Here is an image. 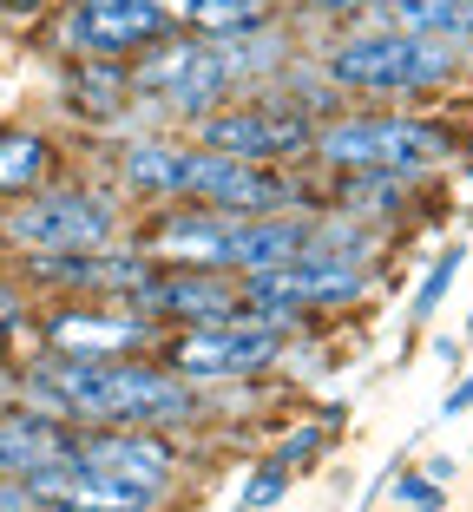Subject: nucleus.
I'll return each instance as SVG.
<instances>
[{
    "label": "nucleus",
    "instance_id": "7ed1b4c3",
    "mask_svg": "<svg viewBox=\"0 0 473 512\" xmlns=\"http://www.w3.org/2000/svg\"><path fill=\"white\" fill-rule=\"evenodd\" d=\"M316 151L336 171H388V178H421V171H441L460 151L454 132L428 119H349L329 125L316 138Z\"/></svg>",
    "mask_w": 473,
    "mask_h": 512
},
{
    "label": "nucleus",
    "instance_id": "20e7f679",
    "mask_svg": "<svg viewBox=\"0 0 473 512\" xmlns=\"http://www.w3.org/2000/svg\"><path fill=\"white\" fill-rule=\"evenodd\" d=\"M112 211L106 197L73 191V184H40V191L14 197V217H7V243L20 250H99L112 243Z\"/></svg>",
    "mask_w": 473,
    "mask_h": 512
},
{
    "label": "nucleus",
    "instance_id": "39448f33",
    "mask_svg": "<svg viewBox=\"0 0 473 512\" xmlns=\"http://www.w3.org/2000/svg\"><path fill=\"white\" fill-rule=\"evenodd\" d=\"M276 355H283V329H270V322H257L244 309V316H230V322H191V335L171 348V375H184V381H244V375H257V368H270Z\"/></svg>",
    "mask_w": 473,
    "mask_h": 512
},
{
    "label": "nucleus",
    "instance_id": "393cba45",
    "mask_svg": "<svg viewBox=\"0 0 473 512\" xmlns=\"http://www.w3.org/2000/svg\"><path fill=\"white\" fill-rule=\"evenodd\" d=\"M316 14H368V7H382V0H309Z\"/></svg>",
    "mask_w": 473,
    "mask_h": 512
},
{
    "label": "nucleus",
    "instance_id": "cd10ccee",
    "mask_svg": "<svg viewBox=\"0 0 473 512\" xmlns=\"http://www.w3.org/2000/svg\"><path fill=\"white\" fill-rule=\"evenodd\" d=\"M467 335H473V316H467Z\"/></svg>",
    "mask_w": 473,
    "mask_h": 512
},
{
    "label": "nucleus",
    "instance_id": "f257e3e1",
    "mask_svg": "<svg viewBox=\"0 0 473 512\" xmlns=\"http://www.w3.org/2000/svg\"><path fill=\"white\" fill-rule=\"evenodd\" d=\"M20 401L53 421H99V427H178L191 414V388L165 368L145 362H73V355H46L27 368Z\"/></svg>",
    "mask_w": 473,
    "mask_h": 512
},
{
    "label": "nucleus",
    "instance_id": "dca6fc26",
    "mask_svg": "<svg viewBox=\"0 0 473 512\" xmlns=\"http://www.w3.org/2000/svg\"><path fill=\"white\" fill-rule=\"evenodd\" d=\"M53 138L33 125H0V197H27L40 184H53Z\"/></svg>",
    "mask_w": 473,
    "mask_h": 512
},
{
    "label": "nucleus",
    "instance_id": "0eeeda50",
    "mask_svg": "<svg viewBox=\"0 0 473 512\" xmlns=\"http://www.w3.org/2000/svg\"><path fill=\"white\" fill-rule=\"evenodd\" d=\"M204 151H224V158H250V165H276V158H303L316 151V125L296 106H217L198 119Z\"/></svg>",
    "mask_w": 473,
    "mask_h": 512
},
{
    "label": "nucleus",
    "instance_id": "412c9836",
    "mask_svg": "<svg viewBox=\"0 0 473 512\" xmlns=\"http://www.w3.org/2000/svg\"><path fill=\"white\" fill-rule=\"evenodd\" d=\"M454 270H460V250H447L441 263H434V270H428V283H421V296H414V316H428L434 302L447 296V283H454Z\"/></svg>",
    "mask_w": 473,
    "mask_h": 512
},
{
    "label": "nucleus",
    "instance_id": "6ab92c4d",
    "mask_svg": "<svg viewBox=\"0 0 473 512\" xmlns=\"http://www.w3.org/2000/svg\"><path fill=\"white\" fill-rule=\"evenodd\" d=\"M66 86H73V106L86 112V119H119L125 112V92H132V79H125V66H112L106 53H92V60H79L73 66V79H66Z\"/></svg>",
    "mask_w": 473,
    "mask_h": 512
},
{
    "label": "nucleus",
    "instance_id": "4468645a",
    "mask_svg": "<svg viewBox=\"0 0 473 512\" xmlns=\"http://www.w3.org/2000/svg\"><path fill=\"white\" fill-rule=\"evenodd\" d=\"M66 453H73V427L66 421L33 414V407L0 414V480H27L33 467H53Z\"/></svg>",
    "mask_w": 473,
    "mask_h": 512
},
{
    "label": "nucleus",
    "instance_id": "6e6552de",
    "mask_svg": "<svg viewBox=\"0 0 473 512\" xmlns=\"http://www.w3.org/2000/svg\"><path fill=\"white\" fill-rule=\"evenodd\" d=\"M171 33V14L158 0H79L66 14V46L79 53H106V60H125V53H145Z\"/></svg>",
    "mask_w": 473,
    "mask_h": 512
},
{
    "label": "nucleus",
    "instance_id": "f03ea898",
    "mask_svg": "<svg viewBox=\"0 0 473 512\" xmlns=\"http://www.w3.org/2000/svg\"><path fill=\"white\" fill-rule=\"evenodd\" d=\"M454 53H460L454 40H414V33H395V27H368L355 40L329 46L322 79L349 92H421L454 73Z\"/></svg>",
    "mask_w": 473,
    "mask_h": 512
},
{
    "label": "nucleus",
    "instance_id": "a211bd4d",
    "mask_svg": "<svg viewBox=\"0 0 473 512\" xmlns=\"http://www.w3.org/2000/svg\"><path fill=\"white\" fill-rule=\"evenodd\" d=\"M217 60H224L230 79H263V73H283V60H290V33H276L270 20L250 33H230V40H211Z\"/></svg>",
    "mask_w": 473,
    "mask_h": 512
},
{
    "label": "nucleus",
    "instance_id": "2eb2a0df",
    "mask_svg": "<svg viewBox=\"0 0 473 512\" xmlns=\"http://www.w3.org/2000/svg\"><path fill=\"white\" fill-rule=\"evenodd\" d=\"M73 453L86 467H106L119 480L145 486V493H165V480H171V453L145 434H86V440H73Z\"/></svg>",
    "mask_w": 473,
    "mask_h": 512
},
{
    "label": "nucleus",
    "instance_id": "bb28decb",
    "mask_svg": "<svg viewBox=\"0 0 473 512\" xmlns=\"http://www.w3.org/2000/svg\"><path fill=\"white\" fill-rule=\"evenodd\" d=\"M460 407H473V375H467V381H460V388H454V394H447V414H460Z\"/></svg>",
    "mask_w": 473,
    "mask_h": 512
},
{
    "label": "nucleus",
    "instance_id": "b1692460",
    "mask_svg": "<svg viewBox=\"0 0 473 512\" xmlns=\"http://www.w3.org/2000/svg\"><path fill=\"white\" fill-rule=\"evenodd\" d=\"M316 447H322V427H303V434L290 440V453H283V467H296V460H309Z\"/></svg>",
    "mask_w": 473,
    "mask_h": 512
},
{
    "label": "nucleus",
    "instance_id": "ddd939ff",
    "mask_svg": "<svg viewBox=\"0 0 473 512\" xmlns=\"http://www.w3.org/2000/svg\"><path fill=\"white\" fill-rule=\"evenodd\" d=\"M145 309H165V316H184V322H230L244 316V289H230L217 270H191V276H152L138 289Z\"/></svg>",
    "mask_w": 473,
    "mask_h": 512
},
{
    "label": "nucleus",
    "instance_id": "c85d7f7f",
    "mask_svg": "<svg viewBox=\"0 0 473 512\" xmlns=\"http://www.w3.org/2000/svg\"><path fill=\"white\" fill-rule=\"evenodd\" d=\"M467 224H473V211H467Z\"/></svg>",
    "mask_w": 473,
    "mask_h": 512
},
{
    "label": "nucleus",
    "instance_id": "f8f14e48",
    "mask_svg": "<svg viewBox=\"0 0 473 512\" xmlns=\"http://www.w3.org/2000/svg\"><path fill=\"white\" fill-rule=\"evenodd\" d=\"M237 230H244V211H184V217H171V224H158L152 250L178 256L191 270H230Z\"/></svg>",
    "mask_w": 473,
    "mask_h": 512
},
{
    "label": "nucleus",
    "instance_id": "4be33fe9",
    "mask_svg": "<svg viewBox=\"0 0 473 512\" xmlns=\"http://www.w3.org/2000/svg\"><path fill=\"white\" fill-rule=\"evenodd\" d=\"M283 486H290V467H283V460H270V467H263L257 480H250L244 506H276V499H283Z\"/></svg>",
    "mask_w": 473,
    "mask_h": 512
},
{
    "label": "nucleus",
    "instance_id": "f3484780",
    "mask_svg": "<svg viewBox=\"0 0 473 512\" xmlns=\"http://www.w3.org/2000/svg\"><path fill=\"white\" fill-rule=\"evenodd\" d=\"M119 171H125V184H132V191L184 197V178H191V151L165 145V138H138V145H125Z\"/></svg>",
    "mask_w": 473,
    "mask_h": 512
},
{
    "label": "nucleus",
    "instance_id": "a878e982",
    "mask_svg": "<svg viewBox=\"0 0 473 512\" xmlns=\"http://www.w3.org/2000/svg\"><path fill=\"white\" fill-rule=\"evenodd\" d=\"M401 499H414V506H434V493H428V480H401Z\"/></svg>",
    "mask_w": 473,
    "mask_h": 512
},
{
    "label": "nucleus",
    "instance_id": "9b49d317",
    "mask_svg": "<svg viewBox=\"0 0 473 512\" xmlns=\"http://www.w3.org/2000/svg\"><path fill=\"white\" fill-rule=\"evenodd\" d=\"M27 276L46 289H145L152 283V270L138 263V256H112L106 243L99 250H27Z\"/></svg>",
    "mask_w": 473,
    "mask_h": 512
},
{
    "label": "nucleus",
    "instance_id": "5701e85b",
    "mask_svg": "<svg viewBox=\"0 0 473 512\" xmlns=\"http://www.w3.org/2000/svg\"><path fill=\"white\" fill-rule=\"evenodd\" d=\"M20 322H27V296L14 283H0V335H14Z\"/></svg>",
    "mask_w": 473,
    "mask_h": 512
},
{
    "label": "nucleus",
    "instance_id": "423d86ee",
    "mask_svg": "<svg viewBox=\"0 0 473 512\" xmlns=\"http://www.w3.org/2000/svg\"><path fill=\"white\" fill-rule=\"evenodd\" d=\"M132 86L145 92V99H158L165 112H178V119H204V112L224 106L230 73H224V60H217V46L191 33V40H178V46L145 53V66H132Z\"/></svg>",
    "mask_w": 473,
    "mask_h": 512
},
{
    "label": "nucleus",
    "instance_id": "9d476101",
    "mask_svg": "<svg viewBox=\"0 0 473 512\" xmlns=\"http://www.w3.org/2000/svg\"><path fill=\"white\" fill-rule=\"evenodd\" d=\"M152 322L138 309H53L46 316V348L73 362H125L138 348H152Z\"/></svg>",
    "mask_w": 473,
    "mask_h": 512
},
{
    "label": "nucleus",
    "instance_id": "aec40b11",
    "mask_svg": "<svg viewBox=\"0 0 473 512\" xmlns=\"http://www.w3.org/2000/svg\"><path fill=\"white\" fill-rule=\"evenodd\" d=\"M270 20V0H191L184 7V27L198 40H230V33H250Z\"/></svg>",
    "mask_w": 473,
    "mask_h": 512
},
{
    "label": "nucleus",
    "instance_id": "1a4fd4ad",
    "mask_svg": "<svg viewBox=\"0 0 473 512\" xmlns=\"http://www.w3.org/2000/svg\"><path fill=\"white\" fill-rule=\"evenodd\" d=\"M184 197H204L211 211H244V217H263V211H283L296 204V184L290 178H270L257 171L250 158H224V151H191V178H184Z\"/></svg>",
    "mask_w": 473,
    "mask_h": 512
}]
</instances>
